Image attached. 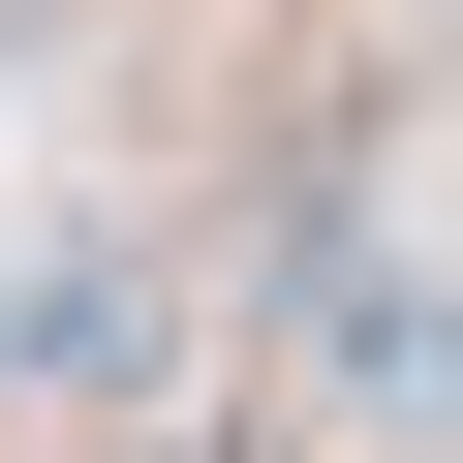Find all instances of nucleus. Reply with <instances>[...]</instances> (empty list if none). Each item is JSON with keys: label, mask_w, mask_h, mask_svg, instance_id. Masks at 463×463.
Returning a JSON list of instances; mask_svg holds the SVG:
<instances>
[{"label": "nucleus", "mask_w": 463, "mask_h": 463, "mask_svg": "<svg viewBox=\"0 0 463 463\" xmlns=\"http://www.w3.org/2000/svg\"><path fill=\"white\" fill-rule=\"evenodd\" d=\"M340 402L432 463V432H463V279H340Z\"/></svg>", "instance_id": "nucleus-1"}]
</instances>
